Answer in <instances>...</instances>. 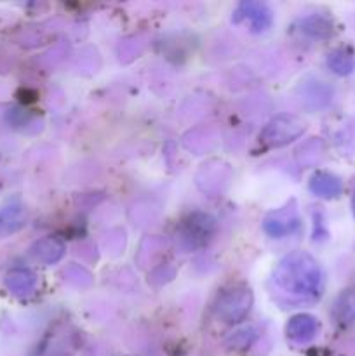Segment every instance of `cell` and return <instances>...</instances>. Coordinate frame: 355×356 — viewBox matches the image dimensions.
Segmentation results:
<instances>
[{
    "instance_id": "cell-2",
    "label": "cell",
    "mask_w": 355,
    "mask_h": 356,
    "mask_svg": "<svg viewBox=\"0 0 355 356\" xmlns=\"http://www.w3.org/2000/svg\"><path fill=\"white\" fill-rule=\"evenodd\" d=\"M253 306V294L247 287L233 285L219 294L216 302V315L226 323H237L246 318Z\"/></svg>"
},
{
    "instance_id": "cell-12",
    "label": "cell",
    "mask_w": 355,
    "mask_h": 356,
    "mask_svg": "<svg viewBox=\"0 0 355 356\" xmlns=\"http://www.w3.org/2000/svg\"><path fill=\"white\" fill-rule=\"evenodd\" d=\"M334 322L340 327H348L355 323V292L345 291L340 298L336 299L333 308Z\"/></svg>"
},
{
    "instance_id": "cell-13",
    "label": "cell",
    "mask_w": 355,
    "mask_h": 356,
    "mask_svg": "<svg viewBox=\"0 0 355 356\" xmlns=\"http://www.w3.org/2000/svg\"><path fill=\"white\" fill-rule=\"evenodd\" d=\"M301 31L305 35H308L310 38H317V40H322V38L331 37L333 33V24L327 17L324 16H308L301 21Z\"/></svg>"
},
{
    "instance_id": "cell-7",
    "label": "cell",
    "mask_w": 355,
    "mask_h": 356,
    "mask_svg": "<svg viewBox=\"0 0 355 356\" xmlns=\"http://www.w3.org/2000/svg\"><path fill=\"white\" fill-rule=\"evenodd\" d=\"M319 322L310 315H296L289 320L285 334L296 344H306L317 336Z\"/></svg>"
},
{
    "instance_id": "cell-15",
    "label": "cell",
    "mask_w": 355,
    "mask_h": 356,
    "mask_svg": "<svg viewBox=\"0 0 355 356\" xmlns=\"http://www.w3.org/2000/svg\"><path fill=\"white\" fill-rule=\"evenodd\" d=\"M256 337H258L256 329L247 327V329H240L237 330V332H233V336H230V339L226 341V344H228L230 348H233V350H246V348H249L251 344L256 341Z\"/></svg>"
},
{
    "instance_id": "cell-10",
    "label": "cell",
    "mask_w": 355,
    "mask_h": 356,
    "mask_svg": "<svg viewBox=\"0 0 355 356\" xmlns=\"http://www.w3.org/2000/svg\"><path fill=\"white\" fill-rule=\"evenodd\" d=\"M310 191L313 195L320 198H326V200H331V198H338L343 191V184L338 179L334 174L329 172H315L310 179Z\"/></svg>"
},
{
    "instance_id": "cell-6",
    "label": "cell",
    "mask_w": 355,
    "mask_h": 356,
    "mask_svg": "<svg viewBox=\"0 0 355 356\" xmlns=\"http://www.w3.org/2000/svg\"><path fill=\"white\" fill-rule=\"evenodd\" d=\"M233 23H249L251 31L260 33L271 26V10L267 3L261 2H242L233 13Z\"/></svg>"
},
{
    "instance_id": "cell-8",
    "label": "cell",
    "mask_w": 355,
    "mask_h": 356,
    "mask_svg": "<svg viewBox=\"0 0 355 356\" xmlns=\"http://www.w3.org/2000/svg\"><path fill=\"white\" fill-rule=\"evenodd\" d=\"M3 284H6L7 291L13 296L26 298V296L33 294L35 289H37V277H35V273H31L30 270L16 268V270H10L9 273L6 275Z\"/></svg>"
},
{
    "instance_id": "cell-5",
    "label": "cell",
    "mask_w": 355,
    "mask_h": 356,
    "mask_svg": "<svg viewBox=\"0 0 355 356\" xmlns=\"http://www.w3.org/2000/svg\"><path fill=\"white\" fill-rule=\"evenodd\" d=\"M299 226V216L296 205H285V207L277 209V211L270 212V214L265 218L263 228L274 238H284V236L291 235L292 232H296V228Z\"/></svg>"
},
{
    "instance_id": "cell-9",
    "label": "cell",
    "mask_w": 355,
    "mask_h": 356,
    "mask_svg": "<svg viewBox=\"0 0 355 356\" xmlns=\"http://www.w3.org/2000/svg\"><path fill=\"white\" fill-rule=\"evenodd\" d=\"M31 256L44 264H56L65 256V243L56 236H45L31 247Z\"/></svg>"
},
{
    "instance_id": "cell-14",
    "label": "cell",
    "mask_w": 355,
    "mask_h": 356,
    "mask_svg": "<svg viewBox=\"0 0 355 356\" xmlns=\"http://www.w3.org/2000/svg\"><path fill=\"white\" fill-rule=\"evenodd\" d=\"M327 65L336 75H350L355 68V58L348 49H336L327 58Z\"/></svg>"
},
{
    "instance_id": "cell-1",
    "label": "cell",
    "mask_w": 355,
    "mask_h": 356,
    "mask_svg": "<svg viewBox=\"0 0 355 356\" xmlns=\"http://www.w3.org/2000/svg\"><path fill=\"white\" fill-rule=\"evenodd\" d=\"M274 282L277 289L298 301H315L322 294L324 273L308 254L292 252L281 261Z\"/></svg>"
},
{
    "instance_id": "cell-3",
    "label": "cell",
    "mask_w": 355,
    "mask_h": 356,
    "mask_svg": "<svg viewBox=\"0 0 355 356\" xmlns=\"http://www.w3.org/2000/svg\"><path fill=\"white\" fill-rule=\"evenodd\" d=\"M305 131V124L294 115H278L271 118L267 127L261 131L260 141L267 148H281V146L289 145Z\"/></svg>"
},
{
    "instance_id": "cell-11",
    "label": "cell",
    "mask_w": 355,
    "mask_h": 356,
    "mask_svg": "<svg viewBox=\"0 0 355 356\" xmlns=\"http://www.w3.org/2000/svg\"><path fill=\"white\" fill-rule=\"evenodd\" d=\"M26 221V212L19 205H9L0 211V238L19 232Z\"/></svg>"
},
{
    "instance_id": "cell-16",
    "label": "cell",
    "mask_w": 355,
    "mask_h": 356,
    "mask_svg": "<svg viewBox=\"0 0 355 356\" xmlns=\"http://www.w3.org/2000/svg\"><path fill=\"white\" fill-rule=\"evenodd\" d=\"M352 209H354V214H355V195H354V200H352Z\"/></svg>"
},
{
    "instance_id": "cell-4",
    "label": "cell",
    "mask_w": 355,
    "mask_h": 356,
    "mask_svg": "<svg viewBox=\"0 0 355 356\" xmlns=\"http://www.w3.org/2000/svg\"><path fill=\"white\" fill-rule=\"evenodd\" d=\"M214 232V219L207 214L195 212V214H191L190 218L183 221V226H181V240L188 247H202L211 240Z\"/></svg>"
}]
</instances>
